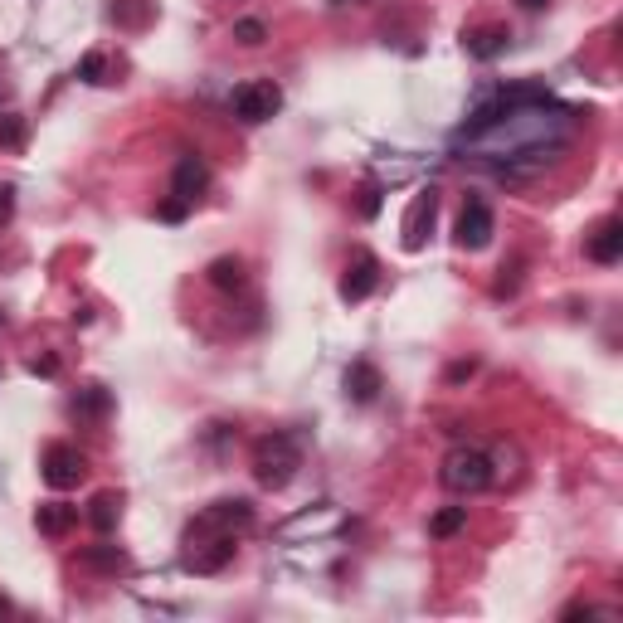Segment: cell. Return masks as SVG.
I'll use <instances>...</instances> for the list:
<instances>
[{"label": "cell", "mask_w": 623, "mask_h": 623, "mask_svg": "<svg viewBox=\"0 0 623 623\" xmlns=\"http://www.w3.org/2000/svg\"><path fill=\"white\" fill-rule=\"evenodd\" d=\"M108 20L117 25V30L137 35V30H147L151 20H156V0H112V5H108Z\"/></svg>", "instance_id": "5bb4252c"}, {"label": "cell", "mask_w": 623, "mask_h": 623, "mask_svg": "<svg viewBox=\"0 0 623 623\" xmlns=\"http://www.w3.org/2000/svg\"><path fill=\"white\" fill-rule=\"evenodd\" d=\"M234 39H239L244 49H258V44L268 39V25H263V20H254V15H249V20H234Z\"/></svg>", "instance_id": "44dd1931"}, {"label": "cell", "mask_w": 623, "mask_h": 623, "mask_svg": "<svg viewBox=\"0 0 623 623\" xmlns=\"http://www.w3.org/2000/svg\"><path fill=\"white\" fill-rule=\"evenodd\" d=\"M39 473H44V482H49L54 492H74L78 482L88 477V453L74 448V443H49Z\"/></svg>", "instance_id": "3957f363"}, {"label": "cell", "mask_w": 623, "mask_h": 623, "mask_svg": "<svg viewBox=\"0 0 623 623\" xmlns=\"http://www.w3.org/2000/svg\"><path fill=\"white\" fill-rule=\"evenodd\" d=\"M30 375H44V380H54V375H59V356H35V361H30Z\"/></svg>", "instance_id": "4316f807"}, {"label": "cell", "mask_w": 623, "mask_h": 623, "mask_svg": "<svg viewBox=\"0 0 623 623\" xmlns=\"http://www.w3.org/2000/svg\"><path fill=\"white\" fill-rule=\"evenodd\" d=\"M507 39H512L507 25H473V30H463V49H468L473 59H497V54L507 49Z\"/></svg>", "instance_id": "4fadbf2b"}, {"label": "cell", "mask_w": 623, "mask_h": 623, "mask_svg": "<svg viewBox=\"0 0 623 623\" xmlns=\"http://www.w3.org/2000/svg\"><path fill=\"white\" fill-rule=\"evenodd\" d=\"M434 224H439V190H434V185H424V190L409 200V210H404V224H400L404 249H409V254H419V249L429 244Z\"/></svg>", "instance_id": "5b68a950"}, {"label": "cell", "mask_w": 623, "mask_h": 623, "mask_svg": "<svg viewBox=\"0 0 623 623\" xmlns=\"http://www.w3.org/2000/svg\"><path fill=\"white\" fill-rule=\"evenodd\" d=\"M585 249H589L594 263H619V258H623V220H614V215H609V220H599Z\"/></svg>", "instance_id": "30bf717a"}, {"label": "cell", "mask_w": 623, "mask_h": 623, "mask_svg": "<svg viewBox=\"0 0 623 623\" xmlns=\"http://www.w3.org/2000/svg\"><path fill=\"white\" fill-rule=\"evenodd\" d=\"M69 414H74L78 424H103L112 414V395L108 385H83L74 400H69Z\"/></svg>", "instance_id": "7c38bea8"}, {"label": "cell", "mask_w": 623, "mask_h": 623, "mask_svg": "<svg viewBox=\"0 0 623 623\" xmlns=\"http://www.w3.org/2000/svg\"><path fill=\"white\" fill-rule=\"evenodd\" d=\"M0 614H10V599H5V594H0Z\"/></svg>", "instance_id": "4dcf8cb0"}, {"label": "cell", "mask_w": 623, "mask_h": 623, "mask_svg": "<svg viewBox=\"0 0 623 623\" xmlns=\"http://www.w3.org/2000/svg\"><path fill=\"white\" fill-rule=\"evenodd\" d=\"M463 526H468V507H443V512H434V521H429V536L448 541V536H458Z\"/></svg>", "instance_id": "d6986e66"}, {"label": "cell", "mask_w": 623, "mask_h": 623, "mask_svg": "<svg viewBox=\"0 0 623 623\" xmlns=\"http://www.w3.org/2000/svg\"><path fill=\"white\" fill-rule=\"evenodd\" d=\"M516 5H521V10H546L550 0H516Z\"/></svg>", "instance_id": "f546056e"}, {"label": "cell", "mask_w": 623, "mask_h": 623, "mask_svg": "<svg viewBox=\"0 0 623 623\" xmlns=\"http://www.w3.org/2000/svg\"><path fill=\"white\" fill-rule=\"evenodd\" d=\"M385 390V380H380V366H370V361H356V366L346 370V395L356 404H370L375 395Z\"/></svg>", "instance_id": "9a60e30c"}, {"label": "cell", "mask_w": 623, "mask_h": 623, "mask_svg": "<svg viewBox=\"0 0 623 623\" xmlns=\"http://www.w3.org/2000/svg\"><path fill=\"white\" fill-rule=\"evenodd\" d=\"M249 526H254V502L224 497V502H215V507H205V512L195 516L190 531H229V536H239V531H249Z\"/></svg>", "instance_id": "52a82bcc"}, {"label": "cell", "mask_w": 623, "mask_h": 623, "mask_svg": "<svg viewBox=\"0 0 623 623\" xmlns=\"http://www.w3.org/2000/svg\"><path fill=\"white\" fill-rule=\"evenodd\" d=\"M35 526H39V536L64 541V536L78 526V507H69V502H39V507H35Z\"/></svg>", "instance_id": "8fae6325"}, {"label": "cell", "mask_w": 623, "mask_h": 623, "mask_svg": "<svg viewBox=\"0 0 623 623\" xmlns=\"http://www.w3.org/2000/svg\"><path fill=\"white\" fill-rule=\"evenodd\" d=\"M15 215V185L0 181V220H10Z\"/></svg>", "instance_id": "83f0119b"}, {"label": "cell", "mask_w": 623, "mask_h": 623, "mask_svg": "<svg viewBox=\"0 0 623 623\" xmlns=\"http://www.w3.org/2000/svg\"><path fill=\"white\" fill-rule=\"evenodd\" d=\"M78 565L93 570V575H122V570H132V560H127L117 546H88L78 555Z\"/></svg>", "instance_id": "e0dca14e"}, {"label": "cell", "mask_w": 623, "mask_h": 623, "mask_svg": "<svg viewBox=\"0 0 623 623\" xmlns=\"http://www.w3.org/2000/svg\"><path fill=\"white\" fill-rule=\"evenodd\" d=\"M297 468H302V448H297L293 434H263V439L254 443V477H258V487L283 492V487L297 477Z\"/></svg>", "instance_id": "6da1fadb"}, {"label": "cell", "mask_w": 623, "mask_h": 623, "mask_svg": "<svg viewBox=\"0 0 623 623\" xmlns=\"http://www.w3.org/2000/svg\"><path fill=\"white\" fill-rule=\"evenodd\" d=\"M229 108H234V117H239V122H249V127H258V122H268L273 112L283 108V88H278L273 78H254V83L234 88Z\"/></svg>", "instance_id": "277c9868"}, {"label": "cell", "mask_w": 623, "mask_h": 623, "mask_svg": "<svg viewBox=\"0 0 623 623\" xmlns=\"http://www.w3.org/2000/svg\"><path fill=\"white\" fill-rule=\"evenodd\" d=\"M380 215V185H366L361 190V220H375Z\"/></svg>", "instance_id": "d4e9b609"}, {"label": "cell", "mask_w": 623, "mask_h": 623, "mask_svg": "<svg viewBox=\"0 0 623 623\" xmlns=\"http://www.w3.org/2000/svg\"><path fill=\"white\" fill-rule=\"evenodd\" d=\"M0 322H5V312H0Z\"/></svg>", "instance_id": "d6a6232c"}, {"label": "cell", "mask_w": 623, "mask_h": 623, "mask_svg": "<svg viewBox=\"0 0 623 623\" xmlns=\"http://www.w3.org/2000/svg\"><path fill=\"white\" fill-rule=\"evenodd\" d=\"M497 273H502V278L492 283V293H497V297H512V293H516V283H521V258H512V263H502Z\"/></svg>", "instance_id": "603a6c76"}, {"label": "cell", "mask_w": 623, "mask_h": 623, "mask_svg": "<svg viewBox=\"0 0 623 623\" xmlns=\"http://www.w3.org/2000/svg\"><path fill=\"white\" fill-rule=\"evenodd\" d=\"M88 526L98 531V536H108V531H117V521H122V492H98L93 502H88Z\"/></svg>", "instance_id": "2e32d148"}, {"label": "cell", "mask_w": 623, "mask_h": 623, "mask_svg": "<svg viewBox=\"0 0 623 623\" xmlns=\"http://www.w3.org/2000/svg\"><path fill=\"white\" fill-rule=\"evenodd\" d=\"M443 487L448 492H487L492 487V458L482 453V448H453L448 458H443Z\"/></svg>", "instance_id": "7a4b0ae2"}, {"label": "cell", "mask_w": 623, "mask_h": 623, "mask_svg": "<svg viewBox=\"0 0 623 623\" xmlns=\"http://www.w3.org/2000/svg\"><path fill=\"white\" fill-rule=\"evenodd\" d=\"M560 619H594V604H570Z\"/></svg>", "instance_id": "f1b7e54d"}, {"label": "cell", "mask_w": 623, "mask_h": 623, "mask_svg": "<svg viewBox=\"0 0 623 623\" xmlns=\"http://www.w3.org/2000/svg\"><path fill=\"white\" fill-rule=\"evenodd\" d=\"M356 5H370V0H356Z\"/></svg>", "instance_id": "1f68e13d"}, {"label": "cell", "mask_w": 623, "mask_h": 623, "mask_svg": "<svg viewBox=\"0 0 623 623\" xmlns=\"http://www.w3.org/2000/svg\"><path fill=\"white\" fill-rule=\"evenodd\" d=\"M492 234H497V215H492V205L482 200V195H468L463 200V215H458V249H468V254H477V249H487L492 244Z\"/></svg>", "instance_id": "8992f818"}, {"label": "cell", "mask_w": 623, "mask_h": 623, "mask_svg": "<svg viewBox=\"0 0 623 623\" xmlns=\"http://www.w3.org/2000/svg\"><path fill=\"white\" fill-rule=\"evenodd\" d=\"M205 190H210V166H205L195 151H185L181 161H176V171H171V195L185 200V205H195Z\"/></svg>", "instance_id": "9c48e42d"}, {"label": "cell", "mask_w": 623, "mask_h": 623, "mask_svg": "<svg viewBox=\"0 0 623 623\" xmlns=\"http://www.w3.org/2000/svg\"><path fill=\"white\" fill-rule=\"evenodd\" d=\"M185 215H190V205H185V200H176V195H171V200L156 210V220H166V224H181Z\"/></svg>", "instance_id": "cb8c5ba5"}, {"label": "cell", "mask_w": 623, "mask_h": 623, "mask_svg": "<svg viewBox=\"0 0 623 623\" xmlns=\"http://www.w3.org/2000/svg\"><path fill=\"white\" fill-rule=\"evenodd\" d=\"M0 147H25V117H20V112H5V117H0Z\"/></svg>", "instance_id": "ffe728a7"}, {"label": "cell", "mask_w": 623, "mask_h": 623, "mask_svg": "<svg viewBox=\"0 0 623 623\" xmlns=\"http://www.w3.org/2000/svg\"><path fill=\"white\" fill-rule=\"evenodd\" d=\"M380 288V258L370 254V249H356L351 263H346V273H341V302H366L370 293Z\"/></svg>", "instance_id": "ba28073f"}, {"label": "cell", "mask_w": 623, "mask_h": 623, "mask_svg": "<svg viewBox=\"0 0 623 623\" xmlns=\"http://www.w3.org/2000/svg\"><path fill=\"white\" fill-rule=\"evenodd\" d=\"M205 278H210V288H220V293H239L249 278H244V263L234 254H224V258H215L210 268H205Z\"/></svg>", "instance_id": "ac0fdd59"}, {"label": "cell", "mask_w": 623, "mask_h": 623, "mask_svg": "<svg viewBox=\"0 0 623 623\" xmlns=\"http://www.w3.org/2000/svg\"><path fill=\"white\" fill-rule=\"evenodd\" d=\"M78 78L83 83H108V59L93 49V54H83V64H78Z\"/></svg>", "instance_id": "7402d4cb"}, {"label": "cell", "mask_w": 623, "mask_h": 623, "mask_svg": "<svg viewBox=\"0 0 623 623\" xmlns=\"http://www.w3.org/2000/svg\"><path fill=\"white\" fill-rule=\"evenodd\" d=\"M477 375V361H453L448 366V385H463V380H473Z\"/></svg>", "instance_id": "484cf974"}]
</instances>
